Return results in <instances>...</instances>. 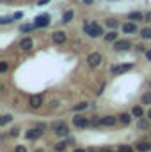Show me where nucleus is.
I'll return each instance as SVG.
<instances>
[{"label":"nucleus","mask_w":151,"mask_h":152,"mask_svg":"<svg viewBox=\"0 0 151 152\" xmlns=\"http://www.w3.org/2000/svg\"><path fill=\"white\" fill-rule=\"evenodd\" d=\"M21 16H23V14H21V12H16V14H14V16H4V18H2V20H0V25H7V23H11V21H13V20H20V18H21Z\"/></svg>","instance_id":"nucleus-14"},{"label":"nucleus","mask_w":151,"mask_h":152,"mask_svg":"<svg viewBox=\"0 0 151 152\" xmlns=\"http://www.w3.org/2000/svg\"><path fill=\"white\" fill-rule=\"evenodd\" d=\"M132 115H133V117H137V118H142V115H144V108H142V106H139V104H137V106H133V108H132Z\"/></svg>","instance_id":"nucleus-16"},{"label":"nucleus","mask_w":151,"mask_h":152,"mask_svg":"<svg viewBox=\"0 0 151 152\" xmlns=\"http://www.w3.org/2000/svg\"><path fill=\"white\" fill-rule=\"evenodd\" d=\"M73 18H75V12H73V11H66V12L62 14V21H64V23H70Z\"/></svg>","instance_id":"nucleus-19"},{"label":"nucleus","mask_w":151,"mask_h":152,"mask_svg":"<svg viewBox=\"0 0 151 152\" xmlns=\"http://www.w3.org/2000/svg\"><path fill=\"white\" fill-rule=\"evenodd\" d=\"M73 152H85V149H75Z\"/></svg>","instance_id":"nucleus-39"},{"label":"nucleus","mask_w":151,"mask_h":152,"mask_svg":"<svg viewBox=\"0 0 151 152\" xmlns=\"http://www.w3.org/2000/svg\"><path fill=\"white\" fill-rule=\"evenodd\" d=\"M44 126H38V127H32V129H29L27 133H25V136L29 138V140H38V138H41L43 134H44Z\"/></svg>","instance_id":"nucleus-3"},{"label":"nucleus","mask_w":151,"mask_h":152,"mask_svg":"<svg viewBox=\"0 0 151 152\" xmlns=\"http://www.w3.org/2000/svg\"><path fill=\"white\" fill-rule=\"evenodd\" d=\"M14 152H29V151H27V147H23V145H16V147H14Z\"/></svg>","instance_id":"nucleus-30"},{"label":"nucleus","mask_w":151,"mask_h":152,"mask_svg":"<svg viewBox=\"0 0 151 152\" xmlns=\"http://www.w3.org/2000/svg\"><path fill=\"white\" fill-rule=\"evenodd\" d=\"M121 30H123V34H137V25L132 23V21H128V23H124L121 27Z\"/></svg>","instance_id":"nucleus-11"},{"label":"nucleus","mask_w":151,"mask_h":152,"mask_svg":"<svg viewBox=\"0 0 151 152\" xmlns=\"http://www.w3.org/2000/svg\"><path fill=\"white\" fill-rule=\"evenodd\" d=\"M32 28H36V25H21V27H20L21 32H30Z\"/></svg>","instance_id":"nucleus-27"},{"label":"nucleus","mask_w":151,"mask_h":152,"mask_svg":"<svg viewBox=\"0 0 151 152\" xmlns=\"http://www.w3.org/2000/svg\"><path fill=\"white\" fill-rule=\"evenodd\" d=\"M119 23H117V20H112V18H109L107 20V27H110V28H114L115 30V27H117Z\"/></svg>","instance_id":"nucleus-26"},{"label":"nucleus","mask_w":151,"mask_h":152,"mask_svg":"<svg viewBox=\"0 0 151 152\" xmlns=\"http://www.w3.org/2000/svg\"><path fill=\"white\" fill-rule=\"evenodd\" d=\"M52 127H53V133H55L57 136H68V134H70V127H68V124H64V122H55Z\"/></svg>","instance_id":"nucleus-4"},{"label":"nucleus","mask_w":151,"mask_h":152,"mask_svg":"<svg viewBox=\"0 0 151 152\" xmlns=\"http://www.w3.org/2000/svg\"><path fill=\"white\" fill-rule=\"evenodd\" d=\"M84 34H87L89 37H100L103 36V27L100 23H94V21H87L84 23Z\"/></svg>","instance_id":"nucleus-1"},{"label":"nucleus","mask_w":151,"mask_h":152,"mask_svg":"<svg viewBox=\"0 0 151 152\" xmlns=\"http://www.w3.org/2000/svg\"><path fill=\"white\" fill-rule=\"evenodd\" d=\"M87 106H89V103H84V101H82V103H78V104L73 106V112H82V110H85Z\"/></svg>","instance_id":"nucleus-23"},{"label":"nucleus","mask_w":151,"mask_h":152,"mask_svg":"<svg viewBox=\"0 0 151 152\" xmlns=\"http://www.w3.org/2000/svg\"><path fill=\"white\" fill-rule=\"evenodd\" d=\"M144 16H142V12H130L128 14V20H132V21H139V20H142Z\"/></svg>","instance_id":"nucleus-21"},{"label":"nucleus","mask_w":151,"mask_h":152,"mask_svg":"<svg viewBox=\"0 0 151 152\" xmlns=\"http://www.w3.org/2000/svg\"><path fill=\"white\" fill-rule=\"evenodd\" d=\"M66 145H68V142H59V143L53 145V151L55 152H64L66 151Z\"/></svg>","instance_id":"nucleus-20"},{"label":"nucleus","mask_w":151,"mask_h":152,"mask_svg":"<svg viewBox=\"0 0 151 152\" xmlns=\"http://www.w3.org/2000/svg\"><path fill=\"white\" fill-rule=\"evenodd\" d=\"M32 44H34V42H32V39L25 37V39H21V41H20V44H18V46H20V50H21V51H29V50L32 48Z\"/></svg>","instance_id":"nucleus-12"},{"label":"nucleus","mask_w":151,"mask_h":152,"mask_svg":"<svg viewBox=\"0 0 151 152\" xmlns=\"http://www.w3.org/2000/svg\"><path fill=\"white\" fill-rule=\"evenodd\" d=\"M119 152H133L130 145H119Z\"/></svg>","instance_id":"nucleus-28"},{"label":"nucleus","mask_w":151,"mask_h":152,"mask_svg":"<svg viewBox=\"0 0 151 152\" xmlns=\"http://www.w3.org/2000/svg\"><path fill=\"white\" fill-rule=\"evenodd\" d=\"M29 106H30L32 110H39V108L43 106V96H41V94H32V96L29 97Z\"/></svg>","instance_id":"nucleus-6"},{"label":"nucleus","mask_w":151,"mask_h":152,"mask_svg":"<svg viewBox=\"0 0 151 152\" xmlns=\"http://www.w3.org/2000/svg\"><path fill=\"white\" fill-rule=\"evenodd\" d=\"M105 41H107V42H115V41H117V32H115V30H110V32H107V34H105Z\"/></svg>","instance_id":"nucleus-17"},{"label":"nucleus","mask_w":151,"mask_h":152,"mask_svg":"<svg viewBox=\"0 0 151 152\" xmlns=\"http://www.w3.org/2000/svg\"><path fill=\"white\" fill-rule=\"evenodd\" d=\"M34 25H36V28H44V27H48V25H50V14L43 12V14L36 16V20H34Z\"/></svg>","instance_id":"nucleus-5"},{"label":"nucleus","mask_w":151,"mask_h":152,"mask_svg":"<svg viewBox=\"0 0 151 152\" xmlns=\"http://www.w3.org/2000/svg\"><path fill=\"white\" fill-rule=\"evenodd\" d=\"M48 2H50V0H39L38 5H44V4H48Z\"/></svg>","instance_id":"nucleus-34"},{"label":"nucleus","mask_w":151,"mask_h":152,"mask_svg":"<svg viewBox=\"0 0 151 152\" xmlns=\"http://www.w3.org/2000/svg\"><path fill=\"white\" fill-rule=\"evenodd\" d=\"M91 124V120L87 118V117H84V115H75L73 117V126L78 127V129H84V127H87Z\"/></svg>","instance_id":"nucleus-7"},{"label":"nucleus","mask_w":151,"mask_h":152,"mask_svg":"<svg viewBox=\"0 0 151 152\" xmlns=\"http://www.w3.org/2000/svg\"><path fill=\"white\" fill-rule=\"evenodd\" d=\"M141 36H142V39H151V28L150 27L142 28V30H141Z\"/></svg>","instance_id":"nucleus-24"},{"label":"nucleus","mask_w":151,"mask_h":152,"mask_svg":"<svg viewBox=\"0 0 151 152\" xmlns=\"http://www.w3.org/2000/svg\"><path fill=\"white\" fill-rule=\"evenodd\" d=\"M150 87H151V81H150Z\"/></svg>","instance_id":"nucleus-42"},{"label":"nucleus","mask_w":151,"mask_h":152,"mask_svg":"<svg viewBox=\"0 0 151 152\" xmlns=\"http://www.w3.org/2000/svg\"><path fill=\"white\" fill-rule=\"evenodd\" d=\"M137 50H139V51H146V48H144L142 44H139V46H137Z\"/></svg>","instance_id":"nucleus-36"},{"label":"nucleus","mask_w":151,"mask_h":152,"mask_svg":"<svg viewBox=\"0 0 151 152\" xmlns=\"http://www.w3.org/2000/svg\"><path fill=\"white\" fill-rule=\"evenodd\" d=\"M101 62H103V57H101V53H98V51H93V53H89V55H87V64H89V67H98Z\"/></svg>","instance_id":"nucleus-2"},{"label":"nucleus","mask_w":151,"mask_h":152,"mask_svg":"<svg viewBox=\"0 0 151 152\" xmlns=\"http://www.w3.org/2000/svg\"><path fill=\"white\" fill-rule=\"evenodd\" d=\"M148 117H150V120H151V108H150V112H148Z\"/></svg>","instance_id":"nucleus-40"},{"label":"nucleus","mask_w":151,"mask_h":152,"mask_svg":"<svg viewBox=\"0 0 151 152\" xmlns=\"http://www.w3.org/2000/svg\"><path fill=\"white\" fill-rule=\"evenodd\" d=\"M132 67H133V64H121V66H112V67H110V71H112L114 75H121V73L130 71Z\"/></svg>","instance_id":"nucleus-10"},{"label":"nucleus","mask_w":151,"mask_h":152,"mask_svg":"<svg viewBox=\"0 0 151 152\" xmlns=\"http://www.w3.org/2000/svg\"><path fill=\"white\" fill-rule=\"evenodd\" d=\"M84 2H85V4H87V5H91V4H93V2H94V0H84Z\"/></svg>","instance_id":"nucleus-38"},{"label":"nucleus","mask_w":151,"mask_h":152,"mask_svg":"<svg viewBox=\"0 0 151 152\" xmlns=\"http://www.w3.org/2000/svg\"><path fill=\"white\" fill-rule=\"evenodd\" d=\"M114 48H115L117 51H126V50H130V48H132V41H130V39L115 41V42H114Z\"/></svg>","instance_id":"nucleus-8"},{"label":"nucleus","mask_w":151,"mask_h":152,"mask_svg":"<svg viewBox=\"0 0 151 152\" xmlns=\"http://www.w3.org/2000/svg\"><path fill=\"white\" fill-rule=\"evenodd\" d=\"M146 58L151 62V50H146Z\"/></svg>","instance_id":"nucleus-33"},{"label":"nucleus","mask_w":151,"mask_h":152,"mask_svg":"<svg viewBox=\"0 0 151 152\" xmlns=\"http://www.w3.org/2000/svg\"><path fill=\"white\" fill-rule=\"evenodd\" d=\"M117 118H119L121 124H130V122H132V115L130 113H121Z\"/></svg>","instance_id":"nucleus-18"},{"label":"nucleus","mask_w":151,"mask_h":152,"mask_svg":"<svg viewBox=\"0 0 151 152\" xmlns=\"http://www.w3.org/2000/svg\"><path fill=\"white\" fill-rule=\"evenodd\" d=\"M146 21H151V12H148V14H146Z\"/></svg>","instance_id":"nucleus-37"},{"label":"nucleus","mask_w":151,"mask_h":152,"mask_svg":"<svg viewBox=\"0 0 151 152\" xmlns=\"http://www.w3.org/2000/svg\"><path fill=\"white\" fill-rule=\"evenodd\" d=\"M52 41H53L55 44H64V42L68 41V36H66L64 30H57V32L52 34Z\"/></svg>","instance_id":"nucleus-9"},{"label":"nucleus","mask_w":151,"mask_h":152,"mask_svg":"<svg viewBox=\"0 0 151 152\" xmlns=\"http://www.w3.org/2000/svg\"><path fill=\"white\" fill-rule=\"evenodd\" d=\"M135 149L139 152H150L151 151V143H148V142H139L137 145H135Z\"/></svg>","instance_id":"nucleus-15"},{"label":"nucleus","mask_w":151,"mask_h":152,"mask_svg":"<svg viewBox=\"0 0 151 152\" xmlns=\"http://www.w3.org/2000/svg\"><path fill=\"white\" fill-rule=\"evenodd\" d=\"M36 152H44V151H43V149H38V151H36Z\"/></svg>","instance_id":"nucleus-41"},{"label":"nucleus","mask_w":151,"mask_h":152,"mask_svg":"<svg viewBox=\"0 0 151 152\" xmlns=\"http://www.w3.org/2000/svg\"><path fill=\"white\" fill-rule=\"evenodd\" d=\"M11 120H13V115H4V117H2V120H0V126H5V124H9V122H11Z\"/></svg>","instance_id":"nucleus-25"},{"label":"nucleus","mask_w":151,"mask_h":152,"mask_svg":"<svg viewBox=\"0 0 151 152\" xmlns=\"http://www.w3.org/2000/svg\"><path fill=\"white\" fill-rule=\"evenodd\" d=\"M7 69H9V64H7V62H2V64H0V73L4 75V73H7Z\"/></svg>","instance_id":"nucleus-29"},{"label":"nucleus","mask_w":151,"mask_h":152,"mask_svg":"<svg viewBox=\"0 0 151 152\" xmlns=\"http://www.w3.org/2000/svg\"><path fill=\"white\" fill-rule=\"evenodd\" d=\"M139 127H141V129H148V122L141 118V120H139Z\"/></svg>","instance_id":"nucleus-31"},{"label":"nucleus","mask_w":151,"mask_h":152,"mask_svg":"<svg viewBox=\"0 0 151 152\" xmlns=\"http://www.w3.org/2000/svg\"><path fill=\"white\" fill-rule=\"evenodd\" d=\"M119 118H115L114 115H107V117H101V126H109V127H112L115 126V122H117Z\"/></svg>","instance_id":"nucleus-13"},{"label":"nucleus","mask_w":151,"mask_h":152,"mask_svg":"<svg viewBox=\"0 0 151 152\" xmlns=\"http://www.w3.org/2000/svg\"><path fill=\"white\" fill-rule=\"evenodd\" d=\"M18 134H20V131H18V129H16V127H14V129H11V131H9V136H14V138H16V136H18Z\"/></svg>","instance_id":"nucleus-32"},{"label":"nucleus","mask_w":151,"mask_h":152,"mask_svg":"<svg viewBox=\"0 0 151 152\" xmlns=\"http://www.w3.org/2000/svg\"><path fill=\"white\" fill-rule=\"evenodd\" d=\"M141 103H142V104H151V92L142 94V97H141Z\"/></svg>","instance_id":"nucleus-22"},{"label":"nucleus","mask_w":151,"mask_h":152,"mask_svg":"<svg viewBox=\"0 0 151 152\" xmlns=\"http://www.w3.org/2000/svg\"><path fill=\"white\" fill-rule=\"evenodd\" d=\"M91 152H96V151H91Z\"/></svg>","instance_id":"nucleus-43"},{"label":"nucleus","mask_w":151,"mask_h":152,"mask_svg":"<svg viewBox=\"0 0 151 152\" xmlns=\"http://www.w3.org/2000/svg\"><path fill=\"white\" fill-rule=\"evenodd\" d=\"M100 152H114V151H112V149H110V147H105V149H101V151H100Z\"/></svg>","instance_id":"nucleus-35"}]
</instances>
